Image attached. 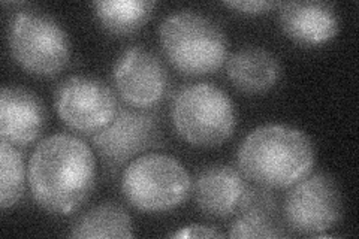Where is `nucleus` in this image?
I'll return each mask as SVG.
<instances>
[{
    "label": "nucleus",
    "mask_w": 359,
    "mask_h": 239,
    "mask_svg": "<svg viewBox=\"0 0 359 239\" xmlns=\"http://www.w3.org/2000/svg\"><path fill=\"white\" fill-rule=\"evenodd\" d=\"M226 75L243 93H265L277 86L282 66L277 57L264 47L250 45L232 53L226 59Z\"/></svg>",
    "instance_id": "obj_14"
},
{
    "label": "nucleus",
    "mask_w": 359,
    "mask_h": 239,
    "mask_svg": "<svg viewBox=\"0 0 359 239\" xmlns=\"http://www.w3.org/2000/svg\"><path fill=\"white\" fill-rule=\"evenodd\" d=\"M13 59L36 76H55L71 59V41L57 20L35 9L15 11L6 26Z\"/></svg>",
    "instance_id": "obj_6"
},
{
    "label": "nucleus",
    "mask_w": 359,
    "mask_h": 239,
    "mask_svg": "<svg viewBox=\"0 0 359 239\" xmlns=\"http://www.w3.org/2000/svg\"><path fill=\"white\" fill-rule=\"evenodd\" d=\"M228 236L231 238H283L287 236L285 226L276 217L255 212H240L232 223Z\"/></svg>",
    "instance_id": "obj_18"
},
{
    "label": "nucleus",
    "mask_w": 359,
    "mask_h": 239,
    "mask_svg": "<svg viewBox=\"0 0 359 239\" xmlns=\"http://www.w3.org/2000/svg\"><path fill=\"white\" fill-rule=\"evenodd\" d=\"M54 109L67 128L92 136L107 128L118 111L114 90L88 75H71L54 90Z\"/></svg>",
    "instance_id": "obj_8"
},
{
    "label": "nucleus",
    "mask_w": 359,
    "mask_h": 239,
    "mask_svg": "<svg viewBox=\"0 0 359 239\" xmlns=\"http://www.w3.org/2000/svg\"><path fill=\"white\" fill-rule=\"evenodd\" d=\"M47 114L38 95L22 87H4L0 93V136L17 146L35 142L43 128Z\"/></svg>",
    "instance_id": "obj_13"
},
{
    "label": "nucleus",
    "mask_w": 359,
    "mask_h": 239,
    "mask_svg": "<svg viewBox=\"0 0 359 239\" xmlns=\"http://www.w3.org/2000/svg\"><path fill=\"white\" fill-rule=\"evenodd\" d=\"M107 168L117 169L162 142L159 114L151 109L118 107L107 128L90 136Z\"/></svg>",
    "instance_id": "obj_9"
},
{
    "label": "nucleus",
    "mask_w": 359,
    "mask_h": 239,
    "mask_svg": "<svg viewBox=\"0 0 359 239\" xmlns=\"http://www.w3.org/2000/svg\"><path fill=\"white\" fill-rule=\"evenodd\" d=\"M27 166L18 146L0 142V208H13L25 195Z\"/></svg>",
    "instance_id": "obj_17"
},
{
    "label": "nucleus",
    "mask_w": 359,
    "mask_h": 239,
    "mask_svg": "<svg viewBox=\"0 0 359 239\" xmlns=\"http://www.w3.org/2000/svg\"><path fill=\"white\" fill-rule=\"evenodd\" d=\"M161 47L178 72L201 76L219 71L228 59V38L215 20L192 9L168 14L159 26Z\"/></svg>",
    "instance_id": "obj_3"
},
{
    "label": "nucleus",
    "mask_w": 359,
    "mask_h": 239,
    "mask_svg": "<svg viewBox=\"0 0 359 239\" xmlns=\"http://www.w3.org/2000/svg\"><path fill=\"white\" fill-rule=\"evenodd\" d=\"M223 5L245 15H261L278 8L277 2H269V0H232V2H223Z\"/></svg>",
    "instance_id": "obj_19"
},
{
    "label": "nucleus",
    "mask_w": 359,
    "mask_h": 239,
    "mask_svg": "<svg viewBox=\"0 0 359 239\" xmlns=\"http://www.w3.org/2000/svg\"><path fill=\"white\" fill-rule=\"evenodd\" d=\"M282 212L285 226L299 235H320L334 229L343 217L339 183L327 172H310L287 187Z\"/></svg>",
    "instance_id": "obj_7"
},
{
    "label": "nucleus",
    "mask_w": 359,
    "mask_h": 239,
    "mask_svg": "<svg viewBox=\"0 0 359 239\" xmlns=\"http://www.w3.org/2000/svg\"><path fill=\"white\" fill-rule=\"evenodd\" d=\"M121 191L138 211L166 212L182 207L189 199L192 178L172 156L144 153L123 169Z\"/></svg>",
    "instance_id": "obj_5"
},
{
    "label": "nucleus",
    "mask_w": 359,
    "mask_h": 239,
    "mask_svg": "<svg viewBox=\"0 0 359 239\" xmlns=\"http://www.w3.org/2000/svg\"><path fill=\"white\" fill-rule=\"evenodd\" d=\"M224 235L216 231L215 227L204 224H189L178 229L171 235V238H223Z\"/></svg>",
    "instance_id": "obj_20"
},
{
    "label": "nucleus",
    "mask_w": 359,
    "mask_h": 239,
    "mask_svg": "<svg viewBox=\"0 0 359 239\" xmlns=\"http://www.w3.org/2000/svg\"><path fill=\"white\" fill-rule=\"evenodd\" d=\"M129 212L114 202H104L80 215L69 229L72 238H132Z\"/></svg>",
    "instance_id": "obj_15"
},
{
    "label": "nucleus",
    "mask_w": 359,
    "mask_h": 239,
    "mask_svg": "<svg viewBox=\"0 0 359 239\" xmlns=\"http://www.w3.org/2000/svg\"><path fill=\"white\" fill-rule=\"evenodd\" d=\"M154 6L149 0H100L92 4L100 26L117 36L138 32L150 20Z\"/></svg>",
    "instance_id": "obj_16"
},
{
    "label": "nucleus",
    "mask_w": 359,
    "mask_h": 239,
    "mask_svg": "<svg viewBox=\"0 0 359 239\" xmlns=\"http://www.w3.org/2000/svg\"><path fill=\"white\" fill-rule=\"evenodd\" d=\"M171 121L180 138L199 148L220 146L237 123L231 97L211 83L180 88L171 104Z\"/></svg>",
    "instance_id": "obj_4"
},
{
    "label": "nucleus",
    "mask_w": 359,
    "mask_h": 239,
    "mask_svg": "<svg viewBox=\"0 0 359 239\" xmlns=\"http://www.w3.org/2000/svg\"><path fill=\"white\" fill-rule=\"evenodd\" d=\"M116 92L129 107L151 109L165 99L170 76L162 60L145 47H129L112 66Z\"/></svg>",
    "instance_id": "obj_10"
},
{
    "label": "nucleus",
    "mask_w": 359,
    "mask_h": 239,
    "mask_svg": "<svg viewBox=\"0 0 359 239\" xmlns=\"http://www.w3.org/2000/svg\"><path fill=\"white\" fill-rule=\"evenodd\" d=\"M247 189L240 170L222 163L201 169L192 183L198 208L212 219H228L237 214Z\"/></svg>",
    "instance_id": "obj_11"
},
{
    "label": "nucleus",
    "mask_w": 359,
    "mask_h": 239,
    "mask_svg": "<svg viewBox=\"0 0 359 239\" xmlns=\"http://www.w3.org/2000/svg\"><path fill=\"white\" fill-rule=\"evenodd\" d=\"M316 162L310 136L287 124L268 123L245 135L237 166L244 178L268 189H287L307 177Z\"/></svg>",
    "instance_id": "obj_2"
},
{
    "label": "nucleus",
    "mask_w": 359,
    "mask_h": 239,
    "mask_svg": "<svg viewBox=\"0 0 359 239\" xmlns=\"http://www.w3.org/2000/svg\"><path fill=\"white\" fill-rule=\"evenodd\" d=\"M30 195L42 210L67 215L80 210L96 184L92 148L71 133L43 138L27 163Z\"/></svg>",
    "instance_id": "obj_1"
},
{
    "label": "nucleus",
    "mask_w": 359,
    "mask_h": 239,
    "mask_svg": "<svg viewBox=\"0 0 359 239\" xmlns=\"http://www.w3.org/2000/svg\"><path fill=\"white\" fill-rule=\"evenodd\" d=\"M278 20L285 35L302 47H318L330 42L340 27L335 8L328 2L313 0L278 4Z\"/></svg>",
    "instance_id": "obj_12"
}]
</instances>
